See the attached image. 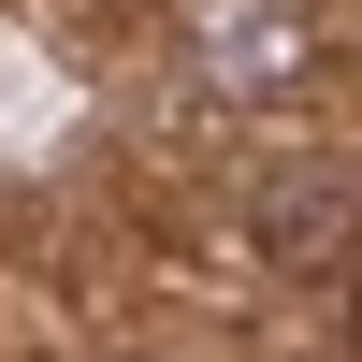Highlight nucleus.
I'll use <instances>...</instances> for the list:
<instances>
[{
    "label": "nucleus",
    "instance_id": "obj_1",
    "mask_svg": "<svg viewBox=\"0 0 362 362\" xmlns=\"http://www.w3.org/2000/svg\"><path fill=\"white\" fill-rule=\"evenodd\" d=\"M203 73L218 87H290L305 73V15H290V0H232V15L203 29Z\"/></svg>",
    "mask_w": 362,
    "mask_h": 362
},
{
    "label": "nucleus",
    "instance_id": "obj_2",
    "mask_svg": "<svg viewBox=\"0 0 362 362\" xmlns=\"http://www.w3.org/2000/svg\"><path fill=\"white\" fill-rule=\"evenodd\" d=\"M348 362H362V261H348Z\"/></svg>",
    "mask_w": 362,
    "mask_h": 362
}]
</instances>
